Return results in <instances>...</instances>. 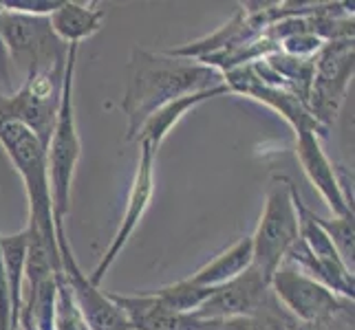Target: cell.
I'll use <instances>...</instances> for the list:
<instances>
[{"mask_svg": "<svg viewBox=\"0 0 355 330\" xmlns=\"http://www.w3.org/2000/svg\"><path fill=\"white\" fill-rule=\"evenodd\" d=\"M69 46L55 38L49 16H27L0 5V80L9 86V66L22 73L62 68Z\"/></svg>", "mask_w": 355, "mask_h": 330, "instance_id": "obj_4", "label": "cell"}, {"mask_svg": "<svg viewBox=\"0 0 355 330\" xmlns=\"http://www.w3.org/2000/svg\"><path fill=\"white\" fill-rule=\"evenodd\" d=\"M221 95H230V89L225 86V82L221 84V86H214L210 91H201V93H192V95H186V97H179V100L170 102L164 108H159L157 113H153L148 119H146V124L137 132L135 141L148 143V145H153L155 150H159V145L164 143V139L168 137V132L179 124V121L183 119V115H188L190 110H194L199 104H203L207 100H214V97H221Z\"/></svg>", "mask_w": 355, "mask_h": 330, "instance_id": "obj_14", "label": "cell"}, {"mask_svg": "<svg viewBox=\"0 0 355 330\" xmlns=\"http://www.w3.org/2000/svg\"><path fill=\"white\" fill-rule=\"evenodd\" d=\"M49 24L60 42L82 44L84 40L102 29L104 24V9L95 3H78V0H60L58 9L49 14Z\"/></svg>", "mask_w": 355, "mask_h": 330, "instance_id": "obj_13", "label": "cell"}, {"mask_svg": "<svg viewBox=\"0 0 355 330\" xmlns=\"http://www.w3.org/2000/svg\"><path fill=\"white\" fill-rule=\"evenodd\" d=\"M254 262L252 255V238L245 236L241 240H236L230 249L221 251L214 260H210L207 264H203L194 275H190L188 279L197 286H205V288H216L227 284L230 279L239 277L241 273H245Z\"/></svg>", "mask_w": 355, "mask_h": 330, "instance_id": "obj_15", "label": "cell"}, {"mask_svg": "<svg viewBox=\"0 0 355 330\" xmlns=\"http://www.w3.org/2000/svg\"><path fill=\"white\" fill-rule=\"evenodd\" d=\"M285 311L276 300L269 279L254 264L227 284L216 286L199 311L194 313L203 320L216 317H239V315H269Z\"/></svg>", "mask_w": 355, "mask_h": 330, "instance_id": "obj_9", "label": "cell"}, {"mask_svg": "<svg viewBox=\"0 0 355 330\" xmlns=\"http://www.w3.org/2000/svg\"><path fill=\"white\" fill-rule=\"evenodd\" d=\"M53 330H91L89 324L80 315L76 300L67 286L62 273H58V297H55V315H53Z\"/></svg>", "mask_w": 355, "mask_h": 330, "instance_id": "obj_17", "label": "cell"}, {"mask_svg": "<svg viewBox=\"0 0 355 330\" xmlns=\"http://www.w3.org/2000/svg\"><path fill=\"white\" fill-rule=\"evenodd\" d=\"M320 134L313 130H304L296 134V156L307 174L311 185L320 192V196L329 205L334 216L338 218H353V199L342 190V183L338 178V169L329 161L327 152L320 145Z\"/></svg>", "mask_w": 355, "mask_h": 330, "instance_id": "obj_12", "label": "cell"}, {"mask_svg": "<svg viewBox=\"0 0 355 330\" xmlns=\"http://www.w3.org/2000/svg\"><path fill=\"white\" fill-rule=\"evenodd\" d=\"M0 5L27 16H49L53 9H58L60 0H0Z\"/></svg>", "mask_w": 355, "mask_h": 330, "instance_id": "obj_19", "label": "cell"}, {"mask_svg": "<svg viewBox=\"0 0 355 330\" xmlns=\"http://www.w3.org/2000/svg\"><path fill=\"white\" fill-rule=\"evenodd\" d=\"M11 330H20V326H16V328H11Z\"/></svg>", "mask_w": 355, "mask_h": 330, "instance_id": "obj_22", "label": "cell"}, {"mask_svg": "<svg viewBox=\"0 0 355 330\" xmlns=\"http://www.w3.org/2000/svg\"><path fill=\"white\" fill-rule=\"evenodd\" d=\"M214 288H205L192 284L190 279H179L175 284H166L159 291H153V295L164 304L166 309L177 313H197L201 304L212 295Z\"/></svg>", "mask_w": 355, "mask_h": 330, "instance_id": "obj_16", "label": "cell"}, {"mask_svg": "<svg viewBox=\"0 0 355 330\" xmlns=\"http://www.w3.org/2000/svg\"><path fill=\"white\" fill-rule=\"evenodd\" d=\"M130 77L121 97L128 128L126 141H135L137 132L153 113L170 102L192 93L210 91L223 84V73L194 59L170 53H155L135 46L130 51Z\"/></svg>", "mask_w": 355, "mask_h": 330, "instance_id": "obj_1", "label": "cell"}, {"mask_svg": "<svg viewBox=\"0 0 355 330\" xmlns=\"http://www.w3.org/2000/svg\"><path fill=\"white\" fill-rule=\"evenodd\" d=\"M64 68L67 64L62 68L31 73L22 80L18 91L7 93V121H16L29 128L44 148L55 126Z\"/></svg>", "mask_w": 355, "mask_h": 330, "instance_id": "obj_8", "label": "cell"}, {"mask_svg": "<svg viewBox=\"0 0 355 330\" xmlns=\"http://www.w3.org/2000/svg\"><path fill=\"white\" fill-rule=\"evenodd\" d=\"M14 326V309H11V291L3 262V249H0V330H11Z\"/></svg>", "mask_w": 355, "mask_h": 330, "instance_id": "obj_20", "label": "cell"}, {"mask_svg": "<svg viewBox=\"0 0 355 330\" xmlns=\"http://www.w3.org/2000/svg\"><path fill=\"white\" fill-rule=\"evenodd\" d=\"M293 183L285 176L274 178L267 190L265 210L252 238L254 266L272 282L274 271L298 240V214L293 205Z\"/></svg>", "mask_w": 355, "mask_h": 330, "instance_id": "obj_6", "label": "cell"}, {"mask_svg": "<svg viewBox=\"0 0 355 330\" xmlns=\"http://www.w3.org/2000/svg\"><path fill=\"white\" fill-rule=\"evenodd\" d=\"M269 284L280 306L309 330H353V300L336 295L287 260L280 262Z\"/></svg>", "mask_w": 355, "mask_h": 330, "instance_id": "obj_5", "label": "cell"}, {"mask_svg": "<svg viewBox=\"0 0 355 330\" xmlns=\"http://www.w3.org/2000/svg\"><path fill=\"white\" fill-rule=\"evenodd\" d=\"M137 145H139L137 169H135V176L130 183L126 210H124V216H121L119 229H117V234L111 242V247H108L106 253L102 255V260L97 262V266L87 275L93 286H100L104 282V275L111 271V266L121 255V251H124V247L128 244L130 236L135 234L139 220L144 218L146 210H148L150 201H153V194H155V158H157L159 150H155L148 143H137Z\"/></svg>", "mask_w": 355, "mask_h": 330, "instance_id": "obj_10", "label": "cell"}, {"mask_svg": "<svg viewBox=\"0 0 355 330\" xmlns=\"http://www.w3.org/2000/svg\"><path fill=\"white\" fill-rule=\"evenodd\" d=\"M318 218V225H320L327 236L331 238L334 247L338 249L340 258L347 262V266L353 271V218Z\"/></svg>", "mask_w": 355, "mask_h": 330, "instance_id": "obj_18", "label": "cell"}, {"mask_svg": "<svg viewBox=\"0 0 355 330\" xmlns=\"http://www.w3.org/2000/svg\"><path fill=\"white\" fill-rule=\"evenodd\" d=\"M78 51H80L78 44H69L62 97H60V108H58L51 139H49L46 145V167H49V185H51V201H53L55 240L67 236L64 220L71 210V185L73 178H76V169L82 156V141L76 124Z\"/></svg>", "mask_w": 355, "mask_h": 330, "instance_id": "obj_2", "label": "cell"}, {"mask_svg": "<svg viewBox=\"0 0 355 330\" xmlns=\"http://www.w3.org/2000/svg\"><path fill=\"white\" fill-rule=\"evenodd\" d=\"M353 38L324 42L313 55V77L307 97V108L324 130L334 124L355 68Z\"/></svg>", "mask_w": 355, "mask_h": 330, "instance_id": "obj_7", "label": "cell"}, {"mask_svg": "<svg viewBox=\"0 0 355 330\" xmlns=\"http://www.w3.org/2000/svg\"><path fill=\"white\" fill-rule=\"evenodd\" d=\"M0 145L14 163L16 172L22 178L24 192L29 201V223L42 236L46 249L51 251L53 260L60 264V251L55 240V223H53V201L51 185H49V167H46V148L38 137L16 121L0 124Z\"/></svg>", "mask_w": 355, "mask_h": 330, "instance_id": "obj_3", "label": "cell"}, {"mask_svg": "<svg viewBox=\"0 0 355 330\" xmlns=\"http://www.w3.org/2000/svg\"><path fill=\"white\" fill-rule=\"evenodd\" d=\"M58 251H60V264H62V275L67 279V286L71 291L73 300L84 322L89 324L91 330H135L117 304L111 300L108 293H104L100 286H93L89 282L87 273L82 271L73 249L69 244V238H58Z\"/></svg>", "mask_w": 355, "mask_h": 330, "instance_id": "obj_11", "label": "cell"}, {"mask_svg": "<svg viewBox=\"0 0 355 330\" xmlns=\"http://www.w3.org/2000/svg\"><path fill=\"white\" fill-rule=\"evenodd\" d=\"M300 330H309V328H307V326H302V328H300Z\"/></svg>", "mask_w": 355, "mask_h": 330, "instance_id": "obj_21", "label": "cell"}]
</instances>
